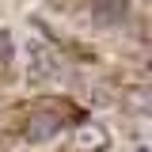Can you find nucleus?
<instances>
[{"label": "nucleus", "instance_id": "f03ea898", "mask_svg": "<svg viewBox=\"0 0 152 152\" xmlns=\"http://www.w3.org/2000/svg\"><path fill=\"white\" fill-rule=\"evenodd\" d=\"M107 148V133L103 126H80L76 137L69 141V152H103Z\"/></svg>", "mask_w": 152, "mask_h": 152}, {"label": "nucleus", "instance_id": "39448f33", "mask_svg": "<svg viewBox=\"0 0 152 152\" xmlns=\"http://www.w3.org/2000/svg\"><path fill=\"white\" fill-rule=\"evenodd\" d=\"M12 53H15L12 34H8V31H0V69H8V65H12Z\"/></svg>", "mask_w": 152, "mask_h": 152}, {"label": "nucleus", "instance_id": "20e7f679", "mask_svg": "<svg viewBox=\"0 0 152 152\" xmlns=\"http://www.w3.org/2000/svg\"><path fill=\"white\" fill-rule=\"evenodd\" d=\"M53 69H57V61H53V53H50V46L34 42V46H31V76L46 80V76H53Z\"/></svg>", "mask_w": 152, "mask_h": 152}, {"label": "nucleus", "instance_id": "f257e3e1", "mask_svg": "<svg viewBox=\"0 0 152 152\" xmlns=\"http://www.w3.org/2000/svg\"><path fill=\"white\" fill-rule=\"evenodd\" d=\"M61 114L57 110H46V107H38V110H31V118H27V126H23V137L31 141V145H42V141H50V137H57L61 133Z\"/></svg>", "mask_w": 152, "mask_h": 152}, {"label": "nucleus", "instance_id": "7ed1b4c3", "mask_svg": "<svg viewBox=\"0 0 152 152\" xmlns=\"http://www.w3.org/2000/svg\"><path fill=\"white\" fill-rule=\"evenodd\" d=\"M126 12H129V0H91V15H95V23H103V27L122 23Z\"/></svg>", "mask_w": 152, "mask_h": 152}]
</instances>
